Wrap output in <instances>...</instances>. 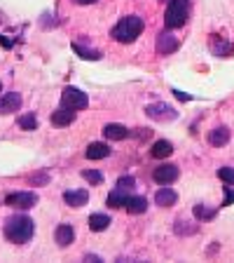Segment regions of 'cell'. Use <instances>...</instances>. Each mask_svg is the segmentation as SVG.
<instances>
[{
    "mask_svg": "<svg viewBox=\"0 0 234 263\" xmlns=\"http://www.w3.org/2000/svg\"><path fill=\"white\" fill-rule=\"evenodd\" d=\"M3 233H5V237L12 245H26L33 237V233H35V223H33V219L26 216V214H14V216H10L5 221Z\"/></svg>",
    "mask_w": 234,
    "mask_h": 263,
    "instance_id": "1",
    "label": "cell"
},
{
    "mask_svg": "<svg viewBox=\"0 0 234 263\" xmlns=\"http://www.w3.org/2000/svg\"><path fill=\"white\" fill-rule=\"evenodd\" d=\"M143 28H145V24H143L141 16L129 14V16H122L120 22H117V26L113 28V33H110V35H113L117 43L129 45V43H134V40L141 35Z\"/></svg>",
    "mask_w": 234,
    "mask_h": 263,
    "instance_id": "2",
    "label": "cell"
},
{
    "mask_svg": "<svg viewBox=\"0 0 234 263\" xmlns=\"http://www.w3.org/2000/svg\"><path fill=\"white\" fill-rule=\"evenodd\" d=\"M187 16H190V0H169L166 12H164V24H166V28L185 26Z\"/></svg>",
    "mask_w": 234,
    "mask_h": 263,
    "instance_id": "3",
    "label": "cell"
},
{
    "mask_svg": "<svg viewBox=\"0 0 234 263\" xmlns=\"http://www.w3.org/2000/svg\"><path fill=\"white\" fill-rule=\"evenodd\" d=\"M61 106H66V108H71V110H84L89 106V99L82 89L66 87L63 92H61Z\"/></svg>",
    "mask_w": 234,
    "mask_h": 263,
    "instance_id": "4",
    "label": "cell"
},
{
    "mask_svg": "<svg viewBox=\"0 0 234 263\" xmlns=\"http://www.w3.org/2000/svg\"><path fill=\"white\" fill-rule=\"evenodd\" d=\"M5 204L7 207H14V209H31L38 204V195L31 191H19V193H10L5 197Z\"/></svg>",
    "mask_w": 234,
    "mask_h": 263,
    "instance_id": "5",
    "label": "cell"
},
{
    "mask_svg": "<svg viewBox=\"0 0 234 263\" xmlns=\"http://www.w3.org/2000/svg\"><path fill=\"white\" fill-rule=\"evenodd\" d=\"M145 113L150 120H157V122H169V120H176V118H178V110H174L169 104H162V101L150 104L145 108Z\"/></svg>",
    "mask_w": 234,
    "mask_h": 263,
    "instance_id": "6",
    "label": "cell"
},
{
    "mask_svg": "<svg viewBox=\"0 0 234 263\" xmlns=\"http://www.w3.org/2000/svg\"><path fill=\"white\" fill-rule=\"evenodd\" d=\"M178 174H180L178 164H159V167H155L153 179L159 186H169V183H174V181L178 179Z\"/></svg>",
    "mask_w": 234,
    "mask_h": 263,
    "instance_id": "7",
    "label": "cell"
},
{
    "mask_svg": "<svg viewBox=\"0 0 234 263\" xmlns=\"http://www.w3.org/2000/svg\"><path fill=\"white\" fill-rule=\"evenodd\" d=\"M176 49H178V40H176V35L169 33V28L159 33L157 35V54L169 57V54H174Z\"/></svg>",
    "mask_w": 234,
    "mask_h": 263,
    "instance_id": "8",
    "label": "cell"
},
{
    "mask_svg": "<svg viewBox=\"0 0 234 263\" xmlns=\"http://www.w3.org/2000/svg\"><path fill=\"white\" fill-rule=\"evenodd\" d=\"M22 108V97L19 92H7L0 97V115H10Z\"/></svg>",
    "mask_w": 234,
    "mask_h": 263,
    "instance_id": "9",
    "label": "cell"
},
{
    "mask_svg": "<svg viewBox=\"0 0 234 263\" xmlns=\"http://www.w3.org/2000/svg\"><path fill=\"white\" fill-rule=\"evenodd\" d=\"M63 202L73 209H80L89 202V193L84 191V188H80V191H66L63 193Z\"/></svg>",
    "mask_w": 234,
    "mask_h": 263,
    "instance_id": "10",
    "label": "cell"
},
{
    "mask_svg": "<svg viewBox=\"0 0 234 263\" xmlns=\"http://www.w3.org/2000/svg\"><path fill=\"white\" fill-rule=\"evenodd\" d=\"M54 240H56V245H59L61 249H66V247H68L73 240H75V230H73V226H71V223H61V226H56V230H54Z\"/></svg>",
    "mask_w": 234,
    "mask_h": 263,
    "instance_id": "11",
    "label": "cell"
},
{
    "mask_svg": "<svg viewBox=\"0 0 234 263\" xmlns=\"http://www.w3.org/2000/svg\"><path fill=\"white\" fill-rule=\"evenodd\" d=\"M75 113L77 110H71V108H66V106H59V110L52 113V125L54 127H68L73 120H75Z\"/></svg>",
    "mask_w": 234,
    "mask_h": 263,
    "instance_id": "12",
    "label": "cell"
},
{
    "mask_svg": "<svg viewBox=\"0 0 234 263\" xmlns=\"http://www.w3.org/2000/svg\"><path fill=\"white\" fill-rule=\"evenodd\" d=\"M103 137L110 139V141H122V139L129 137V129L124 125H120V122H108L103 127Z\"/></svg>",
    "mask_w": 234,
    "mask_h": 263,
    "instance_id": "13",
    "label": "cell"
},
{
    "mask_svg": "<svg viewBox=\"0 0 234 263\" xmlns=\"http://www.w3.org/2000/svg\"><path fill=\"white\" fill-rule=\"evenodd\" d=\"M176 200H178V195H176V191L169 186L159 188V191L155 193V204H159V207H169V204H174Z\"/></svg>",
    "mask_w": 234,
    "mask_h": 263,
    "instance_id": "14",
    "label": "cell"
},
{
    "mask_svg": "<svg viewBox=\"0 0 234 263\" xmlns=\"http://www.w3.org/2000/svg\"><path fill=\"white\" fill-rule=\"evenodd\" d=\"M84 155H87V160H103L110 155V148L105 146V143L101 141H94L87 146V151H84Z\"/></svg>",
    "mask_w": 234,
    "mask_h": 263,
    "instance_id": "15",
    "label": "cell"
},
{
    "mask_svg": "<svg viewBox=\"0 0 234 263\" xmlns=\"http://www.w3.org/2000/svg\"><path fill=\"white\" fill-rule=\"evenodd\" d=\"M174 153V146H171L166 139H159V141L153 143V148H150V155H153L155 160H164V158H169V155Z\"/></svg>",
    "mask_w": 234,
    "mask_h": 263,
    "instance_id": "16",
    "label": "cell"
},
{
    "mask_svg": "<svg viewBox=\"0 0 234 263\" xmlns=\"http://www.w3.org/2000/svg\"><path fill=\"white\" fill-rule=\"evenodd\" d=\"M229 137H232V134H229L227 127L218 125L216 129H211V134H208V143H211V146H225V143L229 141Z\"/></svg>",
    "mask_w": 234,
    "mask_h": 263,
    "instance_id": "17",
    "label": "cell"
},
{
    "mask_svg": "<svg viewBox=\"0 0 234 263\" xmlns=\"http://www.w3.org/2000/svg\"><path fill=\"white\" fill-rule=\"evenodd\" d=\"M126 200H129V193L126 191H120V188H115L113 193L108 195V207L110 209H120V207H126Z\"/></svg>",
    "mask_w": 234,
    "mask_h": 263,
    "instance_id": "18",
    "label": "cell"
},
{
    "mask_svg": "<svg viewBox=\"0 0 234 263\" xmlns=\"http://www.w3.org/2000/svg\"><path fill=\"white\" fill-rule=\"evenodd\" d=\"M147 209V200L141 195H129L126 200V212L129 214H143Z\"/></svg>",
    "mask_w": 234,
    "mask_h": 263,
    "instance_id": "19",
    "label": "cell"
},
{
    "mask_svg": "<svg viewBox=\"0 0 234 263\" xmlns=\"http://www.w3.org/2000/svg\"><path fill=\"white\" fill-rule=\"evenodd\" d=\"M108 226H110V219L105 214H92V216H89V228H92L94 233H101V230H105Z\"/></svg>",
    "mask_w": 234,
    "mask_h": 263,
    "instance_id": "20",
    "label": "cell"
},
{
    "mask_svg": "<svg viewBox=\"0 0 234 263\" xmlns=\"http://www.w3.org/2000/svg\"><path fill=\"white\" fill-rule=\"evenodd\" d=\"M16 125L26 132H33V129H38V118H35V113H24L16 118Z\"/></svg>",
    "mask_w": 234,
    "mask_h": 263,
    "instance_id": "21",
    "label": "cell"
},
{
    "mask_svg": "<svg viewBox=\"0 0 234 263\" xmlns=\"http://www.w3.org/2000/svg\"><path fill=\"white\" fill-rule=\"evenodd\" d=\"M73 52L80 54L82 59H87V61H98L101 59V52H96V49H87V47H82V45H77V43H73Z\"/></svg>",
    "mask_w": 234,
    "mask_h": 263,
    "instance_id": "22",
    "label": "cell"
},
{
    "mask_svg": "<svg viewBox=\"0 0 234 263\" xmlns=\"http://www.w3.org/2000/svg\"><path fill=\"white\" fill-rule=\"evenodd\" d=\"M117 188H120V191H126V193H134L136 179H134V176H120V179H117Z\"/></svg>",
    "mask_w": 234,
    "mask_h": 263,
    "instance_id": "23",
    "label": "cell"
},
{
    "mask_svg": "<svg viewBox=\"0 0 234 263\" xmlns=\"http://www.w3.org/2000/svg\"><path fill=\"white\" fill-rule=\"evenodd\" d=\"M82 179L84 181H89V183H103V174H101V172H96V170H84L82 172Z\"/></svg>",
    "mask_w": 234,
    "mask_h": 263,
    "instance_id": "24",
    "label": "cell"
},
{
    "mask_svg": "<svg viewBox=\"0 0 234 263\" xmlns=\"http://www.w3.org/2000/svg\"><path fill=\"white\" fill-rule=\"evenodd\" d=\"M195 216L199 221H204V219H213V216H216V212H213V209H208V207H204V204H195Z\"/></svg>",
    "mask_w": 234,
    "mask_h": 263,
    "instance_id": "25",
    "label": "cell"
},
{
    "mask_svg": "<svg viewBox=\"0 0 234 263\" xmlns=\"http://www.w3.org/2000/svg\"><path fill=\"white\" fill-rule=\"evenodd\" d=\"M218 179H223L227 186H234V167H220Z\"/></svg>",
    "mask_w": 234,
    "mask_h": 263,
    "instance_id": "26",
    "label": "cell"
},
{
    "mask_svg": "<svg viewBox=\"0 0 234 263\" xmlns=\"http://www.w3.org/2000/svg\"><path fill=\"white\" fill-rule=\"evenodd\" d=\"M232 202H234V191H232V186L225 183V202L223 204H232Z\"/></svg>",
    "mask_w": 234,
    "mask_h": 263,
    "instance_id": "27",
    "label": "cell"
},
{
    "mask_svg": "<svg viewBox=\"0 0 234 263\" xmlns=\"http://www.w3.org/2000/svg\"><path fill=\"white\" fill-rule=\"evenodd\" d=\"M31 183H49V176L47 174H33Z\"/></svg>",
    "mask_w": 234,
    "mask_h": 263,
    "instance_id": "28",
    "label": "cell"
},
{
    "mask_svg": "<svg viewBox=\"0 0 234 263\" xmlns=\"http://www.w3.org/2000/svg\"><path fill=\"white\" fill-rule=\"evenodd\" d=\"M171 92H174L176 97L180 99V101H190V97H187V94H183V92H180V89H171Z\"/></svg>",
    "mask_w": 234,
    "mask_h": 263,
    "instance_id": "29",
    "label": "cell"
},
{
    "mask_svg": "<svg viewBox=\"0 0 234 263\" xmlns=\"http://www.w3.org/2000/svg\"><path fill=\"white\" fill-rule=\"evenodd\" d=\"M0 45H3V47H5V49H10V47H12V43H10V40H7V38H3V35H0Z\"/></svg>",
    "mask_w": 234,
    "mask_h": 263,
    "instance_id": "30",
    "label": "cell"
},
{
    "mask_svg": "<svg viewBox=\"0 0 234 263\" xmlns=\"http://www.w3.org/2000/svg\"><path fill=\"white\" fill-rule=\"evenodd\" d=\"M77 5H92V3H96V0H75Z\"/></svg>",
    "mask_w": 234,
    "mask_h": 263,
    "instance_id": "31",
    "label": "cell"
},
{
    "mask_svg": "<svg viewBox=\"0 0 234 263\" xmlns=\"http://www.w3.org/2000/svg\"><path fill=\"white\" fill-rule=\"evenodd\" d=\"M0 89H3V85H0Z\"/></svg>",
    "mask_w": 234,
    "mask_h": 263,
    "instance_id": "32",
    "label": "cell"
}]
</instances>
